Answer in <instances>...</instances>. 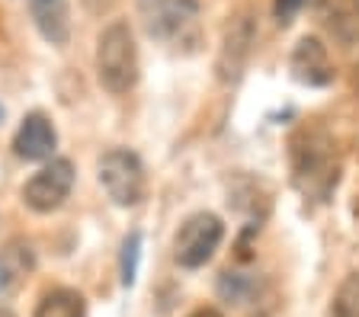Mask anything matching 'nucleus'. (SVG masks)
<instances>
[{
	"mask_svg": "<svg viewBox=\"0 0 359 317\" xmlns=\"http://www.w3.org/2000/svg\"><path fill=\"white\" fill-rule=\"evenodd\" d=\"M289 68H292V77L299 83H305V87H324V83L334 80L327 48H324L321 38H314V36H305L295 45V52L289 58Z\"/></svg>",
	"mask_w": 359,
	"mask_h": 317,
	"instance_id": "1a4fd4ad",
	"label": "nucleus"
},
{
	"mask_svg": "<svg viewBox=\"0 0 359 317\" xmlns=\"http://www.w3.org/2000/svg\"><path fill=\"white\" fill-rule=\"evenodd\" d=\"M0 119H4V106H0Z\"/></svg>",
	"mask_w": 359,
	"mask_h": 317,
	"instance_id": "6ab92c4d",
	"label": "nucleus"
},
{
	"mask_svg": "<svg viewBox=\"0 0 359 317\" xmlns=\"http://www.w3.org/2000/svg\"><path fill=\"white\" fill-rule=\"evenodd\" d=\"M224 237V225L212 211H196L180 225L177 237H173V260L183 269H199L215 257L218 244Z\"/></svg>",
	"mask_w": 359,
	"mask_h": 317,
	"instance_id": "7ed1b4c3",
	"label": "nucleus"
},
{
	"mask_svg": "<svg viewBox=\"0 0 359 317\" xmlns=\"http://www.w3.org/2000/svg\"><path fill=\"white\" fill-rule=\"evenodd\" d=\"M71 189H74V164L67 157H52L22 186V202L39 215H48V211L61 209V202L71 196Z\"/></svg>",
	"mask_w": 359,
	"mask_h": 317,
	"instance_id": "39448f33",
	"label": "nucleus"
},
{
	"mask_svg": "<svg viewBox=\"0 0 359 317\" xmlns=\"http://www.w3.org/2000/svg\"><path fill=\"white\" fill-rule=\"evenodd\" d=\"M330 314L334 317H359V272H350L340 288L334 295V304H330Z\"/></svg>",
	"mask_w": 359,
	"mask_h": 317,
	"instance_id": "4468645a",
	"label": "nucleus"
},
{
	"mask_svg": "<svg viewBox=\"0 0 359 317\" xmlns=\"http://www.w3.org/2000/svg\"><path fill=\"white\" fill-rule=\"evenodd\" d=\"M58 144V132H55L52 119L45 113H29L20 122L13 138V151L22 160H48Z\"/></svg>",
	"mask_w": 359,
	"mask_h": 317,
	"instance_id": "6e6552de",
	"label": "nucleus"
},
{
	"mask_svg": "<svg viewBox=\"0 0 359 317\" xmlns=\"http://www.w3.org/2000/svg\"><path fill=\"white\" fill-rule=\"evenodd\" d=\"M138 13L148 36L161 42H177L196 29L199 3L196 0H138Z\"/></svg>",
	"mask_w": 359,
	"mask_h": 317,
	"instance_id": "20e7f679",
	"label": "nucleus"
},
{
	"mask_svg": "<svg viewBox=\"0 0 359 317\" xmlns=\"http://www.w3.org/2000/svg\"><path fill=\"white\" fill-rule=\"evenodd\" d=\"M97 176L103 192L119 205V209H132L144 199V167L138 160V154L128 151V148H112L100 157L97 164Z\"/></svg>",
	"mask_w": 359,
	"mask_h": 317,
	"instance_id": "f03ea898",
	"label": "nucleus"
},
{
	"mask_svg": "<svg viewBox=\"0 0 359 317\" xmlns=\"http://www.w3.org/2000/svg\"><path fill=\"white\" fill-rule=\"evenodd\" d=\"M327 148V141H318L314 135L295 141V180L302 183L305 192H314V196H327L330 186L337 183V164Z\"/></svg>",
	"mask_w": 359,
	"mask_h": 317,
	"instance_id": "423d86ee",
	"label": "nucleus"
},
{
	"mask_svg": "<svg viewBox=\"0 0 359 317\" xmlns=\"http://www.w3.org/2000/svg\"><path fill=\"white\" fill-rule=\"evenodd\" d=\"M32 266V250L22 247V244H10V247L0 250V295L7 292L22 272Z\"/></svg>",
	"mask_w": 359,
	"mask_h": 317,
	"instance_id": "f8f14e48",
	"label": "nucleus"
},
{
	"mask_svg": "<svg viewBox=\"0 0 359 317\" xmlns=\"http://www.w3.org/2000/svg\"><path fill=\"white\" fill-rule=\"evenodd\" d=\"M189 317H222V314H218L215 308H199V311H193Z\"/></svg>",
	"mask_w": 359,
	"mask_h": 317,
	"instance_id": "f3484780",
	"label": "nucleus"
},
{
	"mask_svg": "<svg viewBox=\"0 0 359 317\" xmlns=\"http://www.w3.org/2000/svg\"><path fill=\"white\" fill-rule=\"evenodd\" d=\"M0 317H16L13 311H7V308H0Z\"/></svg>",
	"mask_w": 359,
	"mask_h": 317,
	"instance_id": "a211bd4d",
	"label": "nucleus"
},
{
	"mask_svg": "<svg viewBox=\"0 0 359 317\" xmlns=\"http://www.w3.org/2000/svg\"><path fill=\"white\" fill-rule=\"evenodd\" d=\"M305 7V0H276L273 3V16H276L279 26H289L295 16H299V10Z\"/></svg>",
	"mask_w": 359,
	"mask_h": 317,
	"instance_id": "dca6fc26",
	"label": "nucleus"
},
{
	"mask_svg": "<svg viewBox=\"0 0 359 317\" xmlns=\"http://www.w3.org/2000/svg\"><path fill=\"white\" fill-rule=\"evenodd\" d=\"M97 77L109 93H128L138 80V45L128 23H109L97 38Z\"/></svg>",
	"mask_w": 359,
	"mask_h": 317,
	"instance_id": "f257e3e1",
	"label": "nucleus"
},
{
	"mask_svg": "<svg viewBox=\"0 0 359 317\" xmlns=\"http://www.w3.org/2000/svg\"><path fill=\"white\" fill-rule=\"evenodd\" d=\"M29 13L36 29L45 42L65 45L71 38V16H67V0H29Z\"/></svg>",
	"mask_w": 359,
	"mask_h": 317,
	"instance_id": "9d476101",
	"label": "nucleus"
},
{
	"mask_svg": "<svg viewBox=\"0 0 359 317\" xmlns=\"http://www.w3.org/2000/svg\"><path fill=\"white\" fill-rule=\"evenodd\" d=\"M250 48H254V20H250V13L231 16V23L224 26L222 52H218V64H215L218 77L224 83L241 80L247 58H250Z\"/></svg>",
	"mask_w": 359,
	"mask_h": 317,
	"instance_id": "0eeeda50",
	"label": "nucleus"
},
{
	"mask_svg": "<svg viewBox=\"0 0 359 317\" xmlns=\"http://www.w3.org/2000/svg\"><path fill=\"white\" fill-rule=\"evenodd\" d=\"M138 260H142V234L132 231V234L122 241V260H119V272H122V286L132 288L135 276H138Z\"/></svg>",
	"mask_w": 359,
	"mask_h": 317,
	"instance_id": "2eb2a0df",
	"label": "nucleus"
},
{
	"mask_svg": "<svg viewBox=\"0 0 359 317\" xmlns=\"http://www.w3.org/2000/svg\"><path fill=\"white\" fill-rule=\"evenodd\" d=\"M32 317H87V302L74 288H52L42 295Z\"/></svg>",
	"mask_w": 359,
	"mask_h": 317,
	"instance_id": "9b49d317",
	"label": "nucleus"
},
{
	"mask_svg": "<svg viewBox=\"0 0 359 317\" xmlns=\"http://www.w3.org/2000/svg\"><path fill=\"white\" fill-rule=\"evenodd\" d=\"M218 295L231 304H247L257 295V279L254 276H244V272H222Z\"/></svg>",
	"mask_w": 359,
	"mask_h": 317,
	"instance_id": "ddd939ff",
	"label": "nucleus"
},
{
	"mask_svg": "<svg viewBox=\"0 0 359 317\" xmlns=\"http://www.w3.org/2000/svg\"><path fill=\"white\" fill-rule=\"evenodd\" d=\"M353 3H356V10H359V0H353Z\"/></svg>",
	"mask_w": 359,
	"mask_h": 317,
	"instance_id": "aec40b11",
	"label": "nucleus"
}]
</instances>
